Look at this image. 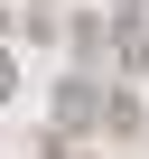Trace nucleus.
Segmentation results:
<instances>
[{
	"label": "nucleus",
	"instance_id": "obj_1",
	"mask_svg": "<svg viewBox=\"0 0 149 159\" xmlns=\"http://www.w3.org/2000/svg\"><path fill=\"white\" fill-rule=\"evenodd\" d=\"M93 122H103V84L65 75V84H56V131H93Z\"/></svg>",
	"mask_w": 149,
	"mask_h": 159
},
{
	"label": "nucleus",
	"instance_id": "obj_4",
	"mask_svg": "<svg viewBox=\"0 0 149 159\" xmlns=\"http://www.w3.org/2000/svg\"><path fill=\"white\" fill-rule=\"evenodd\" d=\"M130 66H140V84H149V38H140V47H130Z\"/></svg>",
	"mask_w": 149,
	"mask_h": 159
},
{
	"label": "nucleus",
	"instance_id": "obj_5",
	"mask_svg": "<svg viewBox=\"0 0 149 159\" xmlns=\"http://www.w3.org/2000/svg\"><path fill=\"white\" fill-rule=\"evenodd\" d=\"M0 28H10V0H0Z\"/></svg>",
	"mask_w": 149,
	"mask_h": 159
},
{
	"label": "nucleus",
	"instance_id": "obj_3",
	"mask_svg": "<svg viewBox=\"0 0 149 159\" xmlns=\"http://www.w3.org/2000/svg\"><path fill=\"white\" fill-rule=\"evenodd\" d=\"M19 94V66H10V47H0V103H10Z\"/></svg>",
	"mask_w": 149,
	"mask_h": 159
},
{
	"label": "nucleus",
	"instance_id": "obj_2",
	"mask_svg": "<svg viewBox=\"0 0 149 159\" xmlns=\"http://www.w3.org/2000/svg\"><path fill=\"white\" fill-rule=\"evenodd\" d=\"M103 122L112 131H140V94H103Z\"/></svg>",
	"mask_w": 149,
	"mask_h": 159
}]
</instances>
